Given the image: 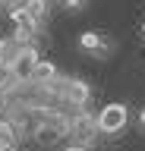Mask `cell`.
<instances>
[{"mask_svg":"<svg viewBox=\"0 0 145 151\" xmlns=\"http://www.w3.org/2000/svg\"><path fill=\"white\" fill-rule=\"evenodd\" d=\"M60 101H69L73 107H85V104L92 101V85H88L85 79H69V82H63V88H60Z\"/></svg>","mask_w":145,"mask_h":151,"instance_id":"3","label":"cell"},{"mask_svg":"<svg viewBox=\"0 0 145 151\" xmlns=\"http://www.w3.org/2000/svg\"><path fill=\"white\" fill-rule=\"evenodd\" d=\"M32 82H41V85L57 82V66L50 63V60H38L35 63V73H32Z\"/></svg>","mask_w":145,"mask_h":151,"instance_id":"7","label":"cell"},{"mask_svg":"<svg viewBox=\"0 0 145 151\" xmlns=\"http://www.w3.org/2000/svg\"><path fill=\"white\" fill-rule=\"evenodd\" d=\"M66 132L73 139H79V145H88V142H95L98 135V126H95V116H88V113H79L76 120L66 123Z\"/></svg>","mask_w":145,"mask_h":151,"instance_id":"4","label":"cell"},{"mask_svg":"<svg viewBox=\"0 0 145 151\" xmlns=\"http://www.w3.org/2000/svg\"><path fill=\"white\" fill-rule=\"evenodd\" d=\"M6 16H10L13 28H19V32H29V35H38V19L32 16L29 9L22 6V3H13V6H6Z\"/></svg>","mask_w":145,"mask_h":151,"instance_id":"5","label":"cell"},{"mask_svg":"<svg viewBox=\"0 0 145 151\" xmlns=\"http://www.w3.org/2000/svg\"><path fill=\"white\" fill-rule=\"evenodd\" d=\"M41 57L38 50H35V44L29 47H16L10 54V60H6V66H10L13 79H19V82H32V73H35V63H38Z\"/></svg>","mask_w":145,"mask_h":151,"instance_id":"2","label":"cell"},{"mask_svg":"<svg viewBox=\"0 0 145 151\" xmlns=\"http://www.w3.org/2000/svg\"><path fill=\"white\" fill-rule=\"evenodd\" d=\"M142 35H145V22H142Z\"/></svg>","mask_w":145,"mask_h":151,"instance_id":"15","label":"cell"},{"mask_svg":"<svg viewBox=\"0 0 145 151\" xmlns=\"http://www.w3.org/2000/svg\"><path fill=\"white\" fill-rule=\"evenodd\" d=\"M139 123H142V129H145V107H142V113H139Z\"/></svg>","mask_w":145,"mask_h":151,"instance_id":"13","label":"cell"},{"mask_svg":"<svg viewBox=\"0 0 145 151\" xmlns=\"http://www.w3.org/2000/svg\"><path fill=\"white\" fill-rule=\"evenodd\" d=\"M60 151H88V145H79V142H76V145H69V148H60Z\"/></svg>","mask_w":145,"mask_h":151,"instance_id":"11","label":"cell"},{"mask_svg":"<svg viewBox=\"0 0 145 151\" xmlns=\"http://www.w3.org/2000/svg\"><path fill=\"white\" fill-rule=\"evenodd\" d=\"M13 3H22V0H0V6L6 9V6H13Z\"/></svg>","mask_w":145,"mask_h":151,"instance_id":"12","label":"cell"},{"mask_svg":"<svg viewBox=\"0 0 145 151\" xmlns=\"http://www.w3.org/2000/svg\"><path fill=\"white\" fill-rule=\"evenodd\" d=\"M79 47H82L85 54L104 57L107 50H110V41H107L104 35H98V32H82V35H79Z\"/></svg>","mask_w":145,"mask_h":151,"instance_id":"6","label":"cell"},{"mask_svg":"<svg viewBox=\"0 0 145 151\" xmlns=\"http://www.w3.org/2000/svg\"><path fill=\"white\" fill-rule=\"evenodd\" d=\"M10 82H13L10 66H6V63H0V91H6V88H10Z\"/></svg>","mask_w":145,"mask_h":151,"instance_id":"9","label":"cell"},{"mask_svg":"<svg viewBox=\"0 0 145 151\" xmlns=\"http://www.w3.org/2000/svg\"><path fill=\"white\" fill-rule=\"evenodd\" d=\"M60 6L66 9V13H76V9L85 6V0H60Z\"/></svg>","mask_w":145,"mask_h":151,"instance_id":"10","label":"cell"},{"mask_svg":"<svg viewBox=\"0 0 145 151\" xmlns=\"http://www.w3.org/2000/svg\"><path fill=\"white\" fill-rule=\"evenodd\" d=\"M3 104H6V101H3V91H0V110H3Z\"/></svg>","mask_w":145,"mask_h":151,"instance_id":"14","label":"cell"},{"mask_svg":"<svg viewBox=\"0 0 145 151\" xmlns=\"http://www.w3.org/2000/svg\"><path fill=\"white\" fill-rule=\"evenodd\" d=\"M22 6H25V9L32 13V16H35V19L41 22V19H48V9H50V3H48V0H22Z\"/></svg>","mask_w":145,"mask_h":151,"instance_id":"8","label":"cell"},{"mask_svg":"<svg viewBox=\"0 0 145 151\" xmlns=\"http://www.w3.org/2000/svg\"><path fill=\"white\" fill-rule=\"evenodd\" d=\"M126 123H129V107H126L123 101H110V104L101 107L95 126H98L101 135H117V132L126 129Z\"/></svg>","mask_w":145,"mask_h":151,"instance_id":"1","label":"cell"}]
</instances>
